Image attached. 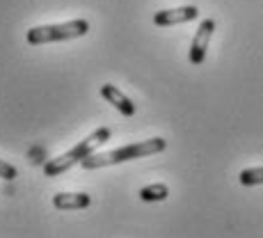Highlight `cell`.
Instances as JSON below:
<instances>
[{"instance_id":"1","label":"cell","mask_w":263,"mask_h":238,"mask_svg":"<svg viewBox=\"0 0 263 238\" xmlns=\"http://www.w3.org/2000/svg\"><path fill=\"white\" fill-rule=\"evenodd\" d=\"M165 147H167V142H165L163 138H151V140H142V142H135L128 147H121V149L108 151V154H89L80 165H83L85 170H99V167H108V165L126 163V160L160 154Z\"/></svg>"},{"instance_id":"2","label":"cell","mask_w":263,"mask_h":238,"mask_svg":"<svg viewBox=\"0 0 263 238\" xmlns=\"http://www.w3.org/2000/svg\"><path fill=\"white\" fill-rule=\"evenodd\" d=\"M110 140V129H96L89 138H85L83 142H78L73 147V149H69L67 154L58 156V158H50L46 165H44V172H46V176H60L64 174L67 170H71L73 165L83 163L85 158H87L89 154H94L99 147H103V142H108Z\"/></svg>"},{"instance_id":"3","label":"cell","mask_w":263,"mask_h":238,"mask_svg":"<svg viewBox=\"0 0 263 238\" xmlns=\"http://www.w3.org/2000/svg\"><path fill=\"white\" fill-rule=\"evenodd\" d=\"M87 32H89V23L85 19H76V21L60 23V25H37V28H30L25 39L32 46H42V44H50V42L85 37Z\"/></svg>"},{"instance_id":"4","label":"cell","mask_w":263,"mask_h":238,"mask_svg":"<svg viewBox=\"0 0 263 238\" xmlns=\"http://www.w3.org/2000/svg\"><path fill=\"white\" fill-rule=\"evenodd\" d=\"M213 30H215V21L213 19H206L201 21L199 30H197L195 39H192V46H190V62L192 64H201L206 58V48H209V42L213 37Z\"/></svg>"},{"instance_id":"5","label":"cell","mask_w":263,"mask_h":238,"mask_svg":"<svg viewBox=\"0 0 263 238\" xmlns=\"http://www.w3.org/2000/svg\"><path fill=\"white\" fill-rule=\"evenodd\" d=\"M199 16V9L195 5H185V7H176V9H163V12L154 14V23L156 25H179V23H188L195 21Z\"/></svg>"},{"instance_id":"6","label":"cell","mask_w":263,"mask_h":238,"mask_svg":"<svg viewBox=\"0 0 263 238\" xmlns=\"http://www.w3.org/2000/svg\"><path fill=\"white\" fill-rule=\"evenodd\" d=\"M92 204V197L85 192H58L53 197V206L60 211H78V209H87Z\"/></svg>"},{"instance_id":"7","label":"cell","mask_w":263,"mask_h":238,"mask_svg":"<svg viewBox=\"0 0 263 238\" xmlns=\"http://www.w3.org/2000/svg\"><path fill=\"white\" fill-rule=\"evenodd\" d=\"M101 96H103L108 103H112L121 115H126V117H133L135 115V103L128 99V96L121 94L115 85H103V87H101Z\"/></svg>"},{"instance_id":"8","label":"cell","mask_w":263,"mask_h":238,"mask_svg":"<svg viewBox=\"0 0 263 238\" xmlns=\"http://www.w3.org/2000/svg\"><path fill=\"white\" fill-rule=\"evenodd\" d=\"M167 195H170V188L165 184H151L140 190V199L142 202H163L167 199Z\"/></svg>"},{"instance_id":"9","label":"cell","mask_w":263,"mask_h":238,"mask_svg":"<svg viewBox=\"0 0 263 238\" xmlns=\"http://www.w3.org/2000/svg\"><path fill=\"white\" fill-rule=\"evenodd\" d=\"M238 179H240L242 186H261L263 184V167H250V170H242Z\"/></svg>"},{"instance_id":"10","label":"cell","mask_w":263,"mask_h":238,"mask_svg":"<svg viewBox=\"0 0 263 238\" xmlns=\"http://www.w3.org/2000/svg\"><path fill=\"white\" fill-rule=\"evenodd\" d=\"M16 167L14 165H9V163H5V160H0V176H3V179H16Z\"/></svg>"}]
</instances>
